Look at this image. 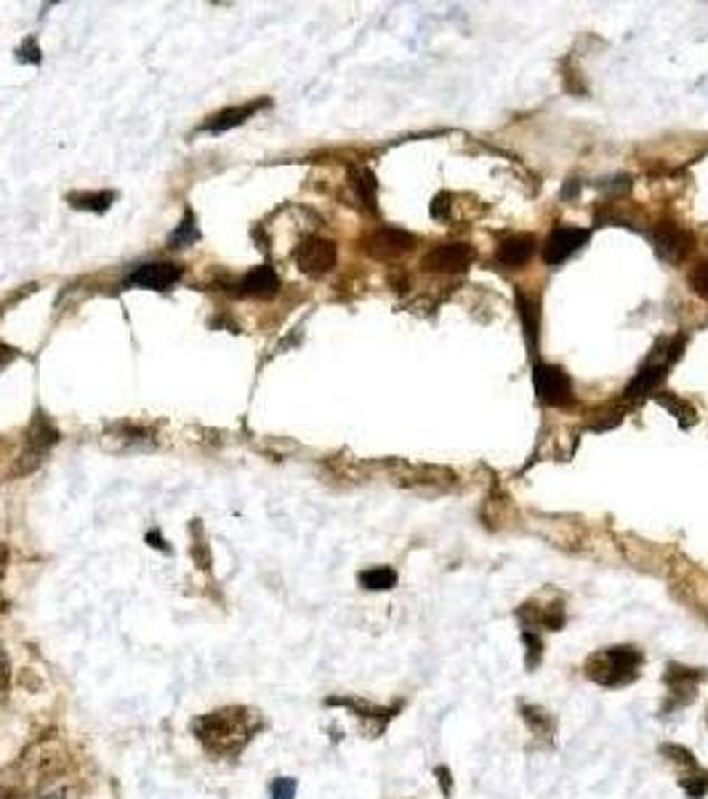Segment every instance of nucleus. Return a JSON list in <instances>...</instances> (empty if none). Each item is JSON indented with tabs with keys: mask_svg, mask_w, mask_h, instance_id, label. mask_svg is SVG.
<instances>
[{
	"mask_svg": "<svg viewBox=\"0 0 708 799\" xmlns=\"http://www.w3.org/2000/svg\"><path fill=\"white\" fill-rule=\"evenodd\" d=\"M256 731V712L246 706H224L193 720L194 738L202 743V749L221 757L240 754L251 743Z\"/></svg>",
	"mask_w": 708,
	"mask_h": 799,
	"instance_id": "f257e3e1",
	"label": "nucleus"
},
{
	"mask_svg": "<svg viewBox=\"0 0 708 799\" xmlns=\"http://www.w3.org/2000/svg\"><path fill=\"white\" fill-rule=\"evenodd\" d=\"M642 661V651L632 645H615V648L591 653L583 669H586V677L602 687H626L640 677Z\"/></svg>",
	"mask_w": 708,
	"mask_h": 799,
	"instance_id": "f03ea898",
	"label": "nucleus"
},
{
	"mask_svg": "<svg viewBox=\"0 0 708 799\" xmlns=\"http://www.w3.org/2000/svg\"><path fill=\"white\" fill-rule=\"evenodd\" d=\"M57 440H59L57 426L43 413H38L35 421H32V426H30V432H27V445H24V451H22V456H19L13 471H19V474L32 471L35 466L43 462V456L57 445Z\"/></svg>",
	"mask_w": 708,
	"mask_h": 799,
	"instance_id": "7ed1b4c3",
	"label": "nucleus"
},
{
	"mask_svg": "<svg viewBox=\"0 0 708 799\" xmlns=\"http://www.w3.org/2000/svg\"><path fill=\"white\" fill-rule=\"evenodd\" d=\"M533 384H535L538 398L543 400L546 405H557L560 408V405H570L573 402V382L557 365L538 363L533 368Z\"/></svg>",
	"mask_w": 708,
	"mask_h": 799,
	"instance_id": "20e7f679",
	"label": "nucleus"
},
{
	"mask_svg": "<svg viewBox=\"0 0 708 799\" xmlns=\"http://www.w3.org/2000/svg\"><path fill=\"white\" fill-rule=\"evenodd\" d=\"M338 259L336 243L325 240V238H307L299 248H296V265L304 274L309 277H322L327 274Z\"/></svg>",
	"mask_w": 708,
	"mask_h": 799,
	"instance_id": "39448f33",
	"label": "nucleus"
},
{
	"mask_svg": "<svg viewBox=\"0 0 708 799\" xmlns=\"http://www.w3.org/2000/svg\"><path fill=\"white\" fill-rule=\"evenodd\" d=\"M652 243H655V251L660 259H666L668 265H679L690 251H693V235L685 232L679 224L674 221H660L655 227V235H652Z\"/></svg>",
	"mask_w": 708,
	"mask_h": 799,
	"instance_id": "423d86ee",
	"label": "nucleus"
},
{
	"mask_svg": "<svg viewBox=\"0 0 708 799\" xmlns=\"http://www.w3.org/2000/svg\"><path fill=\"white\" fill-rule=\"evenodd\" d=\"M471 262H474L471 246H466V243H443V246L432 248L424 256V269L440 272V274H458V272H466Z\"/></svg>",
	"mask_w": 708,
	"mask_h": 799,
	"instance_id": "0eeeda50",
	"label": "nucleus"
},
{
	"mask_svg": "<svg viewBox=\"0 0 708 799\" xmlns=\"http://www.w3.org/2000/svg\"><path fill=\"white\" fill-rule=\"evenodd\" d=\"M413 246H416V238H413L410 232H405V229H397V227L376 229V232L365 240V251H368L373 259H381V262L399 259V256L408 254Z\"/></svg>",
	"mask_w": 708,
	"mask_h": 799,
	"instance_id": "6e6552de",
	"label": "nucleus"
},
{
	"mask_svg": "<svg viewBox=\"0 0 708 799\" xmlns=\"http://www.w3.org/2000/svg\"><path fill=\"white\" fill-rule=\"evenodd\" d=\"M588 240V229H580V227H557L546 243H543V259L546 265H560L565 259H570L580 246H586Z\"/></svg>",
	"mask_w": 708,
	"mask_h": 799,
	"instance_id": "1a4fd4ad",
	"label": "nucleus"
},
{
	"mask_svg": "<svg viewBox=\"0 0 708 799\" xmlns=\"http://www.w3.org/2000/svg\"><path fill=\"white\" fill-rule=\"evenodd\" d=\"M663 754H668V759L679 762L687 768V773L682 776V789L690 799H701L708 795V773L695 762L693 751L682 749V746H666Z\"/></svg>",
	"mask_w": 708,
	"mask_h": 799,
	"instance_id": "9d476101",
	"label": "nucleus"
},
{
	"mask_svg": "<svg viewBox=\"0 0 708 799\" xmlns=\"http://www.w3.org/2000/svg\"><path fill=\"white\" fill-rule=\"evenodd\" d=\"M133 285L139 288H152V291H168L171 285H176L182 280V266L171 265V262H152V265H141L129 277Z\"/></svg>",
	"mask_w": 708,
	"mask_h": 799,
	"instance_id": "9b49d317",
	"label": "nucleus"
},
{
	"mask_svg": "<svg viewBox=\"0 0 708 799\" xmlns=\"http://www.w3.org/2000/svg\"><path fill=\"white\" fill-rule=\"evenodd\" d=\"M243 293H248V296H256V299H269V296H274L277 291H280V277H277V272L272 269V266L261 265L256 266L254 272H248L246 277H243Z\"/></svg>",
	"mask_w": 708,
	"mask_h": 799,
	"instance_id": "f8f14e48",
	"label": "nucleus"
},
{
	"mask_svg": "<svg viewBox=\"0 0 708 799\" xmlns=\"http://www.w3.org/2000/svg\"><path fill=\"white\" fill-rule=\"evenodd\" d=\"M535 254V238L530 235H512L498 246V262L506 266L527 265Z\"/></svg>",
	"mask_w": 708,
	"mask_h": 799,
	"instance_id": "ddd939ff",
	"label": "nucleus"
},
{
	"mask_svg": "<svg viewBox=\"0 0 708 799\" xmlns=\"http://www.w3.org/2000/svg\"><path fill=\"white\" fill-rule=\"evenodd\" d=\"M261 104H264V102H261ZM261 104H246V107H229V110H221V112H216L213 118H208V121L200 126V131L224 133L229 131V129H235V126H243Z\"/></svg>",
	"mask_w": 708,
	"mask_h": 799,
	"instance_id": "4468645a",
	"label": "nucleus"
},
{
	"mask_svg": "<svg viewBox=\"0 0 708 799\" xmlns=\"http://www.w3.org/2000/svg\"><path fill=\"white\" fill-rule=\"evenodd\" d=\"M666 371H668V363H650V365H644L642 371L637 373V379L632 382V387H629V398H642L647 392H652L663 382Z\"/></svg>",
	"mask_w": 708,
	"mask_h": 799,
	"instance_id": "2eb2a0df",
	"label": "nucleus"
},
{
	"mask_svg": "<svg viewBox=\"0 0 708 799\" xmlns=\"http://www.w3.org/2000/svg\"><path fill=\"white\" fill-rule=\"evenodd\" d=\"M115 200V193H75L69 195V205L72 208H83V211H94V213H104Z\"/></svg>",
	"mask_w": 708,
	"mask_h": 799,
	"instance_id": "dca6fc26",
	"label": "nucleus"
},
{
	"mask_svg": "<svg viewBox=\"0 0 708 799\" xmlns=\"http://www.w3.org/2000/svg\"><path fill=\"white\" fill-rule=\"evenodd\" d=\"M360 584L371 592H387L397 584V573L391 568H371L360 573Z\"/></svg>",
	"mask_w": 708,
	"mask_h": 799,
	"instance_id": "f3484780",
	"label": "nucleus"
},
{
	"mask_svg": "<svg viewBox=\"0 0 708 799\" xmlns=\"http://www.w3.org/2000/svg\"><path fill=\"white\" fill-rule=\"evenodd\" d=\"M352 184H354L357 195H360V200H363L368 208H376V190H379V184H376V176H373L368 168L354 171V174H352Z\"/></svg>",
	"mask_w": 708,
	"mask_h": 799,
	"instance_id": "a211bd4d",
	"label": "nucleus"
},
{
	"mask_svg": "<svg viewBox=\"0 0 708 799\" xmlns=\"http://www.w3.org/2000/svg\"><path fill=\"white\" fill-rule=\"evenodd\" d=\"M522 717L530 725V731L538 732V735H551L554 732V717H549L538 706H522Z\"/></svg>",
	"mask_w": 708,
	"mask_h": 799,
	"instance_id": "6ab92c4d",
	"label": "nucleus"
},
{
	"mask_svg": "<svg viewBox=\"0 0 708 799\" xmlns=\"http://www.w3.org/2000/svg\"><path fill=\"white\" fill-rule=\"evenodd\" d=\"M197 238H200V232H197V224H194V213L187 211L179 229L171 235V243H174V248H184V246H193Z\"/></svg>",
	"mask_w": 708,
	"mask_h": 799,
	"instance_id": "aec40b11",
	"label": "nucleus"
},
{
	"mask_svg": "<svg viewBox=\"0 0 708 799\" xmlns=\"http://www.w3.org/2000/svg\"><path fill=\"white\" fill-rule=\"evenodd\" d=\"M660 402L682 421V426H687V424H693L695 421V408L690 405V402H685V400L674 398V395H666V398H660Z\"/></svg>",
	"mask_w": 708,
	"mask_h": 799,
	"instance_id": "412c9836",
	"label": "nucleus"
},
{
	"mask_svg": "<svg viewBox=\"0 0 708 799\" xmlns=\"http://www.w3.org/2000/svg\"><path fill=\"white\" fill-rule=\"evenodd\" d=\"M533 301H527L524 296H519V315L524 320V333L530 338V344H535V331H538V323H535V312H533Z\"/></svg>",
	"mask_w": 708,
	"mask_h": 799,
	"instance_id": "4be33fe9",
	"label": "nucleus"
},
{
	"mask_svg": "<svg viewBox=\"0 0 708 799\" xmlns=\"http://www.w3.org/2000/svg\"><path fill=\"white\" fill-rule=\"evenodd\" d=\"M690 285H693V291H695L701 299H706L708 301V262H701V265L693 266V272H690Z\"/></svg>",
	"mask_w": 708,
	"mask_h": 799,
	"instance_id": "5701e85b",
	"label": "nucleus"
},
{
	"mask_svg": "<svg viewBox=\"0 0 708 799\" xmlns=\"http://www.w3.org/2000/svg\"><path fill=\"white\" fill-rule=\"evenodd\" d=\"M296 792H299V784H296V778H277L274 784H272V795L269 799H296Z\"/></svg>",
	"mask_w": 708,
	"mask_h": 799,
	"instance_id": "b1692460",
	"label": "nucleus"
},
{
	"mask_svg": "<svg viewBox=\"0 0 708 799\" xmlns=\"http://www.w3.org/2000/svg\"><path fill=\"white\" fill-rule=\"evenodd\" d=\"M524 642H527V669H535V664H541V640L530 632H524Z\"/></svg>",
	"mask_w": 708,
	"mask_h": 799,
	"instance_id": "393cba45",
	"label": "nucleus"
},
{
	"mask_svg": "<svg viewBox=\"0 0 708 799\" xmlns=\"http://www.w3.org/2000/svg\"><path fill=\"white\" fill-rule=\"evenodd\" d=\"M8 679H11V666H8V656L0 645V693L8 687Z\"/></svg>",
	"mask_w": 708,
	"mask_h": 799,
	"instance_id": "a878e982",
	"label": "nucleus"
},
{
	"mask_svg": "<svg viewBox=\"0 0 708 799\" xmlns=\"http://www.w3.org/2000/svg\"><path fill=\"white\" fill-rule=\"evenodd\" d=\"M19 59L22 62H40V51L35 49V40H27L24 49L19 51Z\"/></svg>",
	"mask_w": 708,
	"mask_h": 799,
	"instance_id": "bb28decb",
	"label": "nucleus"
},
{
	"mask_svg": "<svg viewBox=\"0 0 708 799\" xmlns=\"http://www.w3.org/2000/svg\"><path fill=\"white\" fill-rule=\"evenodd\" d=\"M11 360H13V349L5 346V344H0V368H3L5 363H11Z\"/></svg>",
	"mask_w": 708,
	"mask_h": 799,
	"instance_id": "cd10ccee",
	"label": "nucleus"
},
{
	"mask_svg": "<svg viewBox=\"0 0 708 799\" xmlns=\"http://www.w3.org/2000/svg\"><path fill=\"white\" fill-rule=\"evenodd\" d=\"M46 799H65V795H54V797H46Z\"/></svg>",
	"mask_w": 708,
	"mask_h": 799,
	"instance_id": "c85d7f7f",
	"label": "nucleus"
},
{
	"mask_svg": "<svg viewBox=\"0 0 708 799\" xmlns=\"http://www.w3.org/2000/svg\"><path fill=\"white\" fill-rule=\"evenodd\" d=\"M706 720H708V717H706Z\"/></svg>",
	"mask_w": 708,
	"mask_h": 799,
	"instance_id": "c756f323",
	"label": "nucleus"
}]
</instances>
